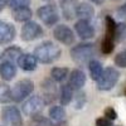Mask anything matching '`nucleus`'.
Here are the masks:
<instances>
[{"mask_svg": "<svg viewBox=\"0 0 126 126\" xmlns=\"http://www.w3.org/2000/svg\"><path fill=\"white\" fill-rule=\"evenodd\" d=\"M88 71H90L91 78H92L93 81H97L98 77L101 76V73H102L103 68H102V64H101L98 61L91 59V61L88 62Z\"/></svg>", "mask_w": 126, "mask_h": 126, "instance_id": "5701e85b", "label": "nucleus"}, {"mask_svg": "<svg viewBox=\"0 0 126 126\" xmlns=\"http://www.w3.org/2000/svg\"><path fill=\"white\" fill-rule=\"evenodd\" d=\"M13 18L15 22L19 23H25L32 19V10L29 6H23V8H16L13 9Z\"/></svg>", "mask_w": 126, "mask_h": 126, "instance_id": "a211bd4d", "label": "nucleus"}, {"mask_svg": "<svg viewBox=\"0 0 126 126\" xmlns=\"http://www.w3.org/2000/svg\"><path fill=\"white\" fill-rule=\"evenodd\" d=\"M120 78V73L117 69H115L113 67H107L106 69H103L101 76L98 77L97 82V88L100 91H110L112 90Z\"/></svg>", "mask_w": 126, "mask_h": 126, "instance_id": "39448f33", "label": "nucleus"}, {"mask_svg": "<svg viewBox=\"0 0 126 126\" xmlns=\"http://www.w3.org/2000/svg\"><path fill=\"white\" fill-rule=\"evenodd\" d=\"M58 98L61 101V103L63 106H66V105L71 103V101L73 100V90L67 85H62L61 88H59V94H58Z\"/></svg>", "mask_w": 126, "mask_h": 126, "instance_id": "aec40b11", "label": "nucleus"}, {"mask_svg": "<svg viewBox=\"0 0 126 126\" xmlns=\"http://www.w3.org/2000/svg\"><path fill=\"white\" fill-rule=\"evenodd\" d=\"M18 66L22 68L23 71L25 72H32L37 68V64H38V61L37 58L34 57V54H30V53H22L20 57L18 58L16 61Z\"/></svg>", "mask_w": 126, "mask_h": 126, "instance_id": "4468645a", "label": "nucleus"}, {"mask_svg": "<svg viewBox=\"0 0 126 126\" xmlns=\"http://www.w3.org/2000/svg\"><path fill=\"white\" fill-rule=\"evenodd\" d=\"M86 85V75L82 69H73L68 76V86L73 91H79Z\"/></svg>", "mask_w": 126, "mask_h": 126, "instance_id": "f8f14e48", "label": "nucleus"}, {"mask_svg": "<svg viewBox=\"0 0 126 126\" xmlns=\"http://www.w3.org/2000/svg\"><path fill=\"white\" fill-rule=\"evenodd\" d=\"M34 91V82L32 79H22L16 82L14 87L10 90V98L14 102H22L28 98Z\"/></svg>", "mask_w": 126, "mask_h": 126, "instance_id": "20e7f679", "label": "nucleus"}, {"mask_svg": "<svg viewBox=\"0 0 126 126\" xmlns=\"http://www.w3.org/2000/svg\"><path fill=\"white\" fill-rule=\"evenodd\" d=\"M33 54L39 63L50 64V63L56 62L61 57L62 50L56 43H53L50 40H47V42L40 43L38 47H35Z\"/></svg>", "mask_w": 126, "mask_h": 126, "instance_id": "f257e3e1", "label": "nucleus"}, {"mask_svg": "<svg viewBox=\"0 0 126 126\" xmlns=\"http://www.w3.org/2000/svg\"><path fill=\"white\" fill-rule=\"evenodd\" d=\"M37 15L40 19V22L47 27H53L58 23L59 20V13L56 5L53 4H47L38 8L37 10Z\"/></svg>", "mask_w": 126, "mask_h": 126, "instance_id": "423d86ee", "label": "nucleus"}, {"mask_svg": "<svg viewBox=\"0 0 126 126\" xmlns=\"http://www.w3.org/2000/svg\"><path fill=\"white\" fill-rule=\"evenodd\" d=\"M86 103V94L83 92H78L76 96V109H82Z\"/></svg>", "mask_w": 126, "mask_h": 126, "instance_id": "c85d7f7f", "label": "nucleus"}, {"mask_svg": "<svg viewBox=\"0 0 126 126\" xmlns=\"http://www.w3.org/2000/svg\"><path fill=\"white\" fill-rule=\"evenodd\" d=\"M125 96H126V90H125Z\"/></svg>", "mask_w": 126, "mask_h": 126, "instance_id": "72a5a7b5", "label": "nucleus"}, {"mask_svg": "<svg viewBox=\"0 0 126 126\" xmlns=\"http://www.w3.org/2000/svg\"><path fill=\"white\" fill-rule=\"evenodd\" d=\"M1 120L5 126H22L23 117L19 109L15 106H5L1 110Z\"/></svg>", "mask_w": 126, "mask_h": 126, "instance_id": "6e6552de", "label": "nucleus"}, {"mask_svg": "<svg viewBox=\"0 0 126 126\" xmlns=\"http://www.w3.org/2000/svg\"><path fill=\"white\" fill-rule=\"evenodd\" d=\"M77 1L76 0H63L61 4V10L62 15L67 20H71L76 16V8H77Z\"/></svg>", "mask_w": 126, "mask_h": 126, "instance_id": "f3484780", "label": "nucleus"}, {"mask_svg": "<svg viewBox=\"0 0 126 126\" xmlns=\"http://www.w3.org/2000/svg\"><path fill=\"white\" fill-rule=\"evenodd\" d=\"M69 75V69L67 67H54L50 71V77L54 82H63Z\"/></svg>", "mask_w": 126, "mask_h": 126, "instance_id": "412c9836", "label": "nucleus"}, {"mask_svg": "<svg viewBox=\"0 0 126 126\" xmlns=\"http://www.w3.org/2000/svg\"><path fill=\"white\" fill-rule=\"evenodd\" d=\"M16 75V67L14 64V62L10 61H3L0 63V77L3 81L8 82L12 81Z\"/></svg>", "mask_w": 126, "mask_h": 126, "instance_id": "2eb2a0df", "label": "nucleus"}, {"mask_svg": "<svg viewBox=\"0 0 126 126\" xmlns=\"http://www.w3.org/2000/svg\"><path fill=\"white\" fill-rule=\"evenodd\" d=\"M20 37L24 42H32L39 39L40 37H43V29L37 22H32L28 20L25 24L22 27V32H20Z\"/></svg>", "mask_w": 126, "mask_h": 126, "instance_id": "1a4fd4ad", "label": "nucleus"}, {"mask_svg": "<svg viewBox=\"0 0 126 126\" xmlns=\"http://www.w3.org/2000/svg\"><path fill=\"white\" fill-rule=\"evenodd\" d=\"M22 53H23V50L20 49L19 47H16V46H10V47H8V48L3 52V54L0 56V58H3V61L16 62Z\"/></svg>", "mask_w": 126, "mask_h": 126, "instance_id": "6ab92c4d", "label": "nucleus"}, {"mask_svg": "<svg viewBox=\"0 0 126 126\" xmlns=\"http://www.w3.org/2000/svg\"><path fill=\"white\" fill-rule=\"evenodd\" d=\"M32 0H8V4L12 9H16V8H23V6H29Z\"/></svg>", "mask_w": 126, "mask_h": 126, "instance_id": "a878e982", "label": "nucleus"}, {"mask_svg": "<svg viewBox=\"0 0 126 126\" xmlns=\"http://www.w3.org/2000/svg\"><path fill=\"white\" fill-rule=\"evenodd\" d=\"M75 30L77 35L82 39V40H90L94 37L96 32H94V28L91 25L90 20H82L79 19L78 22L75 24Z\"/></svg>", "mask_w": 126, "mask_h": 126, "instance_id": "9b49d317", "label": "nucleus"}, {"mask_svg": "<svg viewBox=\"0 0 126 126\" xmlns=\"http://www.w3.org/2000/svg\"><path fill=\"white\" fill-rule=\"evenodd\" d=\"M115 64L120 68H126V50H122L115 57Z\"/></svg>", "mask_w": 126, "mask_h": 126, "instance_id": "bb28decb", "label": "nucleus"}, {"mask_svg": "<svg viewBox=\"0 0 126 126\" xmlns=\"http://www.w3.org/2000/svg\"><path fill=\"white\" fill-rule=\"evenodd\" d=\"M5 5H6V0H0V12L4 9Z\"/></svg>", "mask_w": 126, "mask_h": 126, "instance_id": "473e14b6", "label": "nucleus"}, {"mask_svg": "<svg viewBox=\"0 0 126 126\" xmlns=\"http://www.w3.org/2000/svg\"><path fill=\"white\" fill-rule=\"evenodd\" d=\"M53 37L56 40H58L59 43L64 44V46H72L76 40L73 30L66 24H58L53 29Z\"/></svg>", "mask_w": 126, "mask_h": 126, "instance_id": "9d476101", "label": "nucleus"}, {"mask_svg": "<svg viewBox=\"0 0 126 126\" xmlns=\"http://www.w3.org/2000/svg\"><path fill=\"white\" fill-rule=\"evenodd\" d=\"M105 37L101 43V50L103 54H110L115 48V33H116V23L111 15H106L105 18Z\"/></svg>", "mask_w": 126, "mask_h": 126, "instance_id": "7ed1b4c3", "label": "nucleus"}, {"mask_svg": "<svg viewBox=\"0 0 126 126\" xmlns=\"http://www.w3.org/2000/svg\"><path fill=\"white\" fill-rule=\"evenodd\" d=\"M76 16H78L82 20H91L94 16V8L91 4H88V3L77 4Z\"/></svg>", "mask_w": 126, "mask_h": 126, "instance_id": "dca6fc26", "label": "nucleus"}, {"mask_svg": "<svg viewBox=\"0 0 126 126\" xmlns=\"http://www.w3.org/2000/svg\"><path fill=\"white\" fill-rule=\"evenodd\" d=\"M43 90H44V94L42 96V98L48 97V100L46 101V103L53 101V100L56 98V96H57V88H56V85H54L53 82L46 81L44 85H43Z\"/></svg>", "mask_w": 126, "mask_h": 126, "instance_id": "4be33fe9", "label": "nucleus"}, {"mask_svg": "<svg viewBox=\"0 0 126 126\" xmlns=\"http://www.w3.org/2000/svg\"><path fill=\"white\" fill-rule=\"evenodd\" d=\"M117 13H119V15L120 16H126V3L117 10Z\"/></svg>", "mask_w": 126, "mask_h": 126, "instance_id": "7c9ffc66", "label": "nucleus"}, {"mask_svg": "<svg viewBox=\"0 0 126 126\" xmlns=\"http://www.w3.org/2000/svg\"><path fill=\"white\" fill-rule=\"evenodd\" d=\"M15 38V28L13 24L0 20V44H9Z\"/></svg>", "mask_w": 126, "mask_h": 126, "instance_id": "ddd939ff", "label": "nucleus"}, {"mask_svg": "<svg viewBox=\"0 0 126 126\" xmlns=\"http://www.w3.org/2000/svg\"><path fill=\"white\" fill-rule=\"evenodd\" d=\"M103 117H106V119H109V120H111V121H115L117 119V112H116V110H115L113 107H106L105 109V111H103Z\"/></svg>", "mask_w": 126, "mask_h": 126, "instance_id": "cd10ccee", "label": "nucleus"}, {"mask_svg": "<svg viewBox=\"0 0 126 126\" xmlns=\"http://www.w3.org/2000/svg\"><path fill=\"white\" fill-rule=\"evenodd\" d=\"M12 101L10 98V88L6 83L0 82V103H8Z\"/></svg>", "mask_w": 126, "mask_h": 126, "instance_id": "393cba45", "label": "nucleus"}, {"mask_svg": "<svg viewBox=\"0 0 126 126\" xmlns=\"http://www.w3.org/2000/svg\"><path fill=\"white\" fill-rule=\"evenodd\" d=\"M71 58L75 61L77 64L83 66V64H88V62L92 59L94 54V48L93 44L91 43H79L75 47L71 48Z\"/></svg>", "mask_w": 126, "mask_h": 126, "instance_id": "f03ea898", "label": "nucleus"}, {"mask_svg": "<svg viewBox=\"0 0 126 126\" xmlns=\"http://www.w3.org/2000/svg\"><path fill=\"white\" fill-rule=\"evenodd\" d=\"M96 126H113L112 121L106 117H98L96 120Z\"/></svg>", "mask_w": 126, "mask_h": 126, "instance_id": "c756f323", "label": "nucleus"}, {"mask_svg": "<svg viewBox=\"0 0 126 126\" xmlns=\"http://www.w3.org/2000/svg\"><path fill=\"white\" fill-rule=\"evenodd\" d=\"M44 101L42 98V96H30L22 106V111L25 116H29V117H34V116H38V115L42 112L44 107Z\"/></svg>", "mask_w": 126, "mask_h": 126, "instance_id": "0eeeda50", "label": "nucleus"}, {"mask_svg": "<svg viewBox=\"0 0 126 126\" xmlns=\"http://www.w3.org/2000/svg\"><path fill=\"white\" fill-rule=\"evenodd\" d=\"M88 1H91L93 4H97V5H101V4L105 3V0H88Z\"/></svg>", "mask_w": 126, "mask_h": 126, "instance_id": "2f4dec72", "label": "nucleus"}, {"mask_svg": "<svg viewBox=\"0 0 126 126\" xmlns=\"http://www.w3.org/2000/svg\"><path fill=\"white\" fill-rule=\"evenodd\" d=\"M49 117L53 121H63L66 119V110L63 109V106H53L49 109Z\"/></svg>", "mask_w": 126, "mask_h": 126, "instance_id": "b1692460", "label": "nucleus"}]
</instances>
